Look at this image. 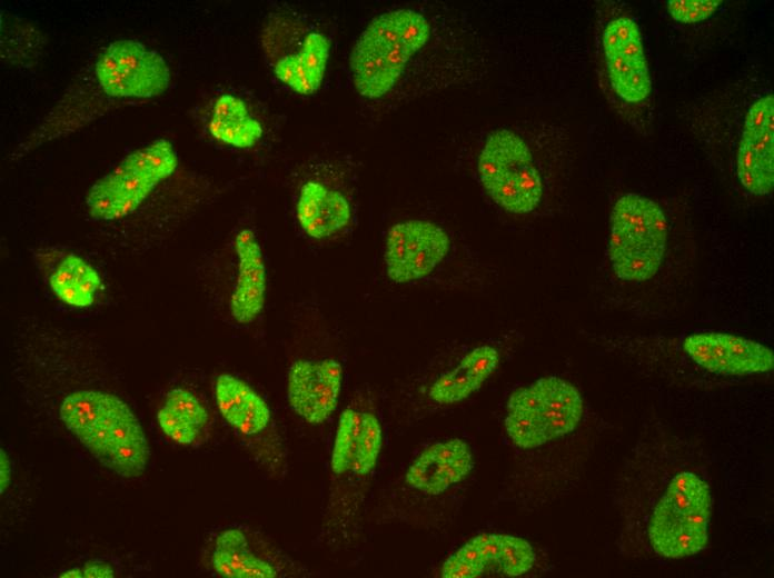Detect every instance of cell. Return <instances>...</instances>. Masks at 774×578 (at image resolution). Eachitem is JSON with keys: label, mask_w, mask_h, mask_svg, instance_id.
Masks as SVG:
<instances>
[{"label": "cell", "mask_w": 774, "mask_h": 578, "mask_svg": "<svg viewBox=\"0 0 774 578\" xmlns=\"http://www.w3.org/2000/svg\"><path fill=\"white\" fill-rule=\"evenodd\" d=\"M594 44L597 78L607 101L646 134L652 124L653 82L641 29L626 3L598 2Z\"/></svg>", "instance_id": "6da1fadb"}, {"label": "cell", "mask_w": 774, "mask_h": 578, "mask_svg": "<svg viewBox=\"0 0 774 578\" xmlns=\"http://www.w3.org/2000/svg\"><path fill=\"white\" fill-rule=\"evenodd\" d=\"M59 416L64 427L107 469L125 478L141 476L150 458L145 430L127 402L93 389L63 398Z\"/></svg>", "instance_id": "7a4b0ae2"}, {"label": "cell", "mask_w": 774, "mask_h": 578, "mask_svg": "<svg viewBox=\"0 0 774 578\" xmlns=\"http://www.w3.org/2000/svg\"><path fill=\"white\" fill-rule=\"evenodd\" d=\"M383 445V426L373 410L351 405L341 411L330 454L328 494L320 530V539L328 547L347 529L358 491L375 471Z\"/></svg>", "instance_id": "3957f363"}, {"label": "cell", "mask_w": 774, "mask_h": 578, "mask_svg": "<svg viewBox=\"0 0 774 578\" xmlns=\"http://www.w3.org/2000/svg\"><path fill=\"white\" fill-rule=\"evenodd\" d=\"M428 21L426 12L398 8L376 16L367 24L349 54L353 83L363 98L380 100L397 89Z\"/></svg>", "instance_id": "277c9868"}, {"label": "cell", "mask_w": 774, "mask_h": 578, "mask_svg": "<svg viewBox=\"0 0 774 578\" xmlns=\"http://www.w3.org/2000/svg\"><path fill=\"white\" fill-rule=\"evenodd\" d=\"M668 223L661 206L648 197L628 192L611 212L607 255L615 276L644 282L656 275L667 249Z\"/></svg>", "instance_id": "5b68a950"}, {"label": "cell", "mask_w": 774, "mask_h": 578, "mask_svg": "<svg viewBox=\"0 0 774 578\" xmlns=\"http://www.w3.org/2000/svg\"><path fill=\"white\" fill-rule=\"evenodd\" d=\"M583 413L579 390L560 377L547 376L510 393L504 427L516 447L533 449L574 431Z\"/></svg>", "instance_id": "8992f818"}, {"label": "cell", "mask_w": 774, "mask_h": 578, "mask_svg": "<svg viewBox=\"0 0 774 578\" xmlns=\"http://www.w3.org/2000/svg\"><path fill=\"white\" fill-rule=\"evenodd\" d=\"M178 165V153L168 139L133 150L89 188L85 198L89 216L97 221H116L132 215Z\"/></svg>", "instance_id": "52a82bcc"}, {"label": "cell", "mask_w": 774, "mask_h": 578, "mask_svg": "<svg viewBox=\"0 0 774 578\" xmlns=\"http://www.w3.org/2000/svg\"><path fill=\"white\" fill-rule=\"evenodd\" d=\"M477 177L492 201L509 213L528 215L542 202V172L530 146L513 129L487 134L477 158Z\"/></svg>", "instance_id": "ba28073f"}, {"label": "cell", "mask_w": 774, "mask_h": 578, "mask_svg": "<svg viewBox=\"0 0 774 578\" xmlns=\"http://www.w3.org/2000/svg\"><path fill=\"white\" fill-rule=\"evenodd\" d=\"M711 514L712 495L706 481L689 471L675 475L649 518L651 547L671 559L701 552L708 542Z\"/></svg>", "instance_id": "9c48e42d"}, {"label": "cell", "mask_w": 774, "mask_h": 578, "mask_svg": "<svg viewBox=\"0 0 774 578\" xmlns=\"http://www.w3.org/2000/svg\"><path fill=\"white\" fill-rule=\"evenodd\" d=\"M100 90L116 99H149L167 91L171 72L165 58L133 39L107 44L95 62Z\"/></svg>", "instance_id": "30bf717a"}, {"label": "cell", "mask_w": 774, "mask_h": 578, "mask_svg": "<svg viewBox=\"0 0 774 578\" xmlns=\"http://www.w3.org/2000/svg\"><path fill=\"white\" fill-rule=\"evenodd\" d=\"M214 572L224 578H299L314 572L272 540L229 527L215 537L210 551Z\"/></svg>", "instance_id": "8fae6325"}, {"label": "cell", "mask_w": 774, "mask_h": 578, "mask_svg": "<svg viewBox=\"0 0 774 578\" xmlns=\"http://www.w3.org/2000/svg\"><path fill=\"white\" fill-rule=\"evenodd\" d=\"M450 238L439 225L407 219L393 225L386 235L384 265L387 278L405 285L425 279L443 262Z\"/></svg>", "instance_id": "7c38bea8"}, {"label": "cell", "mask_w": 774, "mask_h": 578, "mask_svg": "<svg viewBox=\"0 0 774 578\" xmlns=\"http://www.w3.org/2000/svg\"><path fill=\"white\" fill-rule=\"evenodd\" d=\"M535 562V550L526 539L507 534H480L447 557L440 577H519Z\"/></svg>", "instance_id": "4fadbf2b"}, {"label": "cell", "mask_w": 774, "mask_h": 578, "mask_svg": "<svg viewBox=\"0 0 774 578\" xmlns=\"http://www.w3.org/2000/svg\"><path fill=\"white\" fill-rule=\"evenodd\" d=\"M736 173L752 195L766 196L774 185V98L768 92L747 109L738 140Z\"/></svg>", "instance_id": "5bb4252c"}, {"label": "cell", "mask_w": 774, "mask_h": 578, "mask_svg": "<svg viewBox=\"0 0 774 578\" xmlns=\"http://www.w3.org/2000/svg\"><path fill=\"white\" fill-rule=\"evenodd\" d=\"M343 381L344 368L336 359H297L287 371L288 405L307 423L321 425L338 407Z\"/></svg>", "instance_id": "9a60e30c"}, {"label": "cell", "mask_w": 774, "mask_h": 578, "mask_svg": "<svg viewBox=\"0 0 774 578\" xmlns=\"http://www.w3.org/2000/svg\"><path fill=\"white\" fill-rule=\"evenodd\" d=\"M683 350L701 368L724 376L763 373L774 367L768 347L731 333L689 335L683 341Z\"/></svg>", "instance_id": "2e32d148"}, {"label": "cell", "mask_w": 774, "mask_h": 578, "mask_svg": "<svg viewBox=\"0 0 774 578\" xmlns=\"http://www.w3.org/2000/svg\"><path fill=\"white\" fill-rule=\"evenodd\" d=\"M474 465L472 448L463 439L437 441L411 460L404 481L418 494L437 496L466 479Z\"/></svg>", "instance_id": "e0dca14e"}, {"label": "cell", "mask_w": 774, "mask_h": 578, "mask_svg": "<svg viewBox=\"0 0 774 578\" xmlns=\"http://www.w3.org/2000/svg\"><path fill=\"white\" fill-rule=\"evenodd\" d=\"M238 259L237 277L229 301L232 319L240 325L254 322L262 312L267 297V268L255 231L241 229L234 239Z\"/></svg>", "instance_id": "ac0fdd59"}, {"label": "cell", "mask_w": 774, "mask_h": 578, "mask_svg": "<svg viewBox=\"0 0 774 578\" xmlns=\"http://www.w3.org/2000/svg\"><path fill=\"white\" fill-rule=\"evenodd\" d=\"M295 211L301 229L316 240H324L338 233L349 225L351 219V206L347 197L314 180L300 187Z\"/></svg>", "instance_id": "d6986e66"}, {"label": "cell", "mask_w": 774, "mask_h": 578, "mask_svg": "<svg viewBox=\"0 0 774 578\" xmlns=\"http://www.w3.org/2000/svg\"><path fill=\"white\" fill-rule=\"evenodd\" d=\"M499 362L500 353L494 346L473 348L431 383L429 399L438 405H454L467 399L494 375Z\"/></svg>", "instance_id": "ffe728a7"}, {"label": "cell", "mask_w": 774, "mask_h": 578, "mask_svg": "<svg viewBox=\"0 0 774 578\" xmlns=\"http://www.w3.org/2000/svg\"><path fill=\"white\" fill-rule=\"evenodd\" d=\"M330 47L324 32H309L296 51L277 60L274 66L276 78L298 94L316 93L325 77Z\"/></svg>", "instance_id": "44dd1931"}, {"label": "cell", "mask_w": 774, "mask_h": 578, "mask_svg": "<svg viewBox=\"0 0 774 578\" xmlns=\"http://www.w3.org/2000/svg\"><path fill=\"white\" fill-rule=\"evenodd\" d=\"M163 434L176 444L191 446L200 441L209 425V412L201 400L181 387L169 390L157 412Z\"/></svg>", "instance_id": "7402d4cb"}, {"label": "cell", "mask_w": 774, "mask_h": 578, "mask_svg": "<svg viewBox=\"0 0 774 578\" xmlns=\"http://www.w3.org/2000/svg\"><path fill=\"white\" fill-rule=\"evenodd\" d=\"M211 137L236 149H249L262 137L264 128L249 111L246 102L231 93L219 96L208 123Z\"/></svg>", "instance_id": "603a6c76"}, {"label": "cell", "mask_w": 774, "mask_h": 578, "mask_svg": "<svg viewBox=\"0 0 774 578\" xmlns=\"http://www.w3.org/2000/svg\"><path fill=\"white\" fill-rule=\"evenodd\" d=\"M49 285L60 301L79 309L92 306L103 287L97 269L73 252L60 260L49 277Z\"/></svg>", "instance_id": "cb8c5ba5"}, {"label": "cell", "mask_w": 774, "mask_h": 578, "mask_svg": "<svg viewBox=\"0 0 774 578\" xmlns=\"http://www.w3.org/2000/svg\"><path fill=\"white\" fill-rule=\"evenodd\" d=\"M722 3L721 0H668L667 11L677 22L697 23L711 18Z\"/></svg>", "instance_id": "d4e9b609"}, {"label": "cell", "mask_w": 774, "mask_h": 578, "mask_svg": "<svg viewBox=\"0 0 774 578\" xmlns=\"http://www.w3.org/2000/svg\"><path fill=\"white\" fill-rule=\"evenodd\" d=\"M83 578H112L116 572L111 565L102 560L87 561L83 567Z\"/></svg>", "instance_id": "484cf974"}, {"label": "cell", "mask_w": 774, "mask_h": 578, "mask_svg": "<svg viewBox=\"0 0 774 578\" xmlns=\"http://www.w3.org/2000/svg\"><path fill=\"white\" fill-rule=\"evenodd\" d=\"M12 478V465L7 452L0 450V492L3 494L10 486Z\"/></svg>", "instance_id": "4316f807"}, {"label": "cell", "mask_w": 774, "mask_h": 578, "mask_svg": "<svg viewBox=\"0 0 774 578\" xmlns=\"http://www.w3.org/2000/svg\"><path fill=\"white\" fill-rule=\"evenodd\" d=\"M61 578H83V571L82 568L80 567H75L69 570H66L59 575Z\"/></svg>", "instance_id": "83f0119b"}]
</instances>
